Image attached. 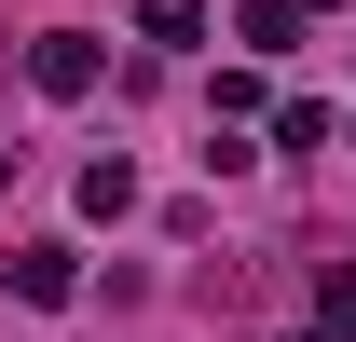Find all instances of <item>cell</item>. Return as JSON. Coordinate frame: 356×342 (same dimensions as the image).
<instances>
[{"label": "cell", "mask_w": 356, "mask_h": 342, "mask_svg": "<svg viewBox=\"0 0 356 342\" xmlns=\"http://www.w3.org/2000/svg\"><path fill=\"white\" fill-rule=\"evenodd\" d=\"M0 288L28 301V315H55V301H83V247H14V260H0Z\"/></svg>", "instance_id": "cell-1"}, {"label": "cell", "mask_w": 356, "mask_h": 342, "mask_svg": "<svg viewBox=\"0 0 356 342\" xmlns=\"http://www.w3.org/2000/svg\"><path fill=\"white\" fill-rule=\"evenodd\" d=\"M28 83L42 96H96V42L83 28H42V42H28Z\"/></svg>", "instance_id": "cell-2"}, {"label": "cell", "mask_w": 356, "mask_h": 342, "mask_svg": "<svg viewBox=\"0 0 356 342\" xmlns=\"http://www.w3.org/2000/svg\"><path fill=\"white\" fill-rule=\"evenodd\" d=\"M137 206V165H124V151H96V165H83V219H124Z\"/></svg>", "instance_id": "cell-3"}, {"label": "cell", "mask_w": 356, "mask_h": 342, "mask_svg": "<svg viewBox=\"0 0 356 342\" xmlns=\"http://www.w3.org/2000/svg\"><path fill=\"white\" fill-rule=\"evenodd\" d=\"M137 28H151L165 55H192V42H206V0H137Z\"/></svg>", "instance_id": "cell-4"}, {"label": "cell", "mask_w": 356, "mask_h": 342, "mask_svg": "<svg viewBox=\"0 0 356 342\" xmlns=\"http://www.w3.org/2000/svg\"><path fill=\"white\" fill-rule=\"evenodd\" d=\"M302 14H315V0H247L233 28H247V42H261V55H288V42H302Z\"/></svg>", "instance_id": "cell-5"}, {"label": "cell", "mask_w": 356, "mask_h": 342, "mask_svg": "<svg viewBox=\"0 0 356 342\" xmlns=\"http://www.w3.org/2000/svg\"><path fill=\"white\" fill-rule=\"evenodd\" d=\"M315 315H329V329L356 342V260H329V288H315Z\"/></svg>", "instance_id": "cell-6"}, {"label": "cell", "mask_w": 356, "mask_h": 342, "mask_svg": "<svg viewBox=\"0 0 356 342\" xmlns=\"http://www.w3.org/2000/svg\"><path fill=\"white\" fill-rule=\"evenodd\" d=\"M315 342H343V329H315Z\"/></svg>", "instance_id": "cell-7"}]
</instances>
